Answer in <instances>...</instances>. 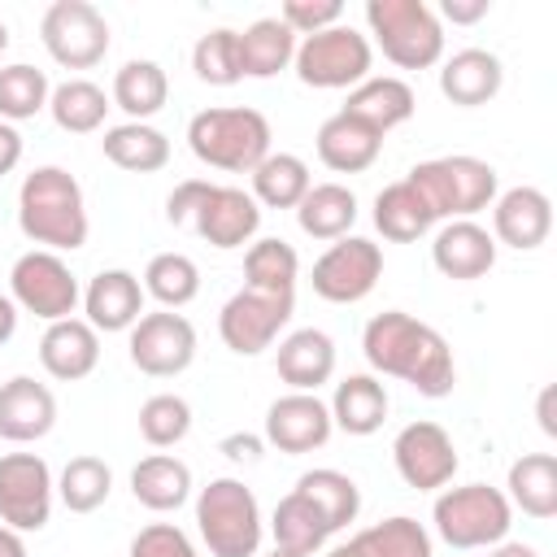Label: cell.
Listing matches in <instances>:
<instances>
[{
    "label": "cell",
    "instance_id": "6da1fadb",
    "mask_svg": "<svg viewBox=\"0 0 557 557\" xmlns=\"http://www.w3.org/2000/svg\"><path fill=\"white\" fill-rule=\"evenodd\" d=\"M361 352L379 374L405 379L418 396H431V400L448 396L453 383H457V366H453L448 339L435 326H426V322H418L413 313H400V309L374 313L366 322Z\"/></svg>",
    "mask_w": 557,
    "mask_h": 557
},
{
    "label": "cell",
    "instance_id": "7a4b0ae2",
    "mask_svg": "<svg viewBox=\"0 0 557 557\" xmlns=\"http://www.w3.org/2000/svg\"><path fill=\"white\" fill-rule=\"evenodd\" d=\"M17 226L44 252H74L87 244V205L83 187L61 165H39L22 178L17 191Z\"/></svg>",
    "mask_w": 557,
    "mask_h": 557
},
{
    "label": "cell",
    "instance_id": "3957f363",
    "mask_svg": "<svg viewBox=\"0 0 557 557\" xmlns=\"http://www.w3.org/2000/svg\"><path fill=\"white\" fill-rule=\"evenodd\" d=\"M187 148L213 170L252 174L270 157V122L248 104L205 109L187 122Z\"/></svg>",
    "mask_w": 557,
    "mask_h": 557
},
{
    "label": "cell",
    "instance_id": "277c9868",
    "mask_svg": "<svg viewBox=\"0 0 557 557\" xmlns=\"http://www.w3.org/2000/svg\"><path fill=\"white\" fill-rule=\"evenodd\" d=\"M370 35L400 70H431L444 57V26L422 0H366Z\"/></svg>",
    "mask_w": 557,
    "mask_h": 557
},
{
    "label": "cell",
    "instance_id": "5b68a950",
    "mask_svg": "<svg viewBox=\"0 0 557 557\" xmlns=\"http://www.w3.org/2000/svg\"><path fill=\"white\" fill-rule=\"evenodd\" d=\"M409 183L418 187V196L426 200L431 218H474L479 209H487L496 200V170L479 157H435L409 170Z\"/></svg>",
    "mask_w": 557,
    "mask_h": 557
},
{
    "label": "cell",
    "instance_id": "8992f818",
    "mask_svg": "<svg viewBox=\"0 0 557 557\" xmlns=\"http://www.w3.org/2000/svg\"><path fill=\"white\" fill-rule=\"evenodd\" d=\"M431 518H435V531L448 548H492V544H505L509 522H513V505L505 500L500 487L466 483V487L440 492Z\"/></svg>",
    "mask_w": 557,
    "mask_h": 557
},
{
    "label": "cell",
    "instance_id": "52a82bcc",
    "mask_svg": "<svg viewBox=\"0 0 557 557\" xmlns=\"http://www.w3.org/2000/svg\"><path fill=\"white\" fill-rule=\"evenodd\" d=\"M196 527L213 557H257L261 509L239 479H213L196 496Z\"/></svg>",
    "mask_w": 557,
    "mask_h": 557
},
{
    "label": "cell",
    "instance_id": "ba28073f",
    "mask_svg": "<svg viewBox=\"0 0 557 557\" xmlns=\"http://www.w3.org/2000/svg\"><path fill=\"white\" fill-rule=\"evenodd\" d=\"M296 78L305 87H322V91H335V87H357L370 78V39L352 26H326L318 35H305L296 44Z\"/></svg>",
    "mask_w": 557,
    "mask_h": 557
},
{
    "label": "cell",
    "instance_id": "9c48e42d",
    "mask_svg": "<svg viewBox=\"0 0 557 557\" xmlns=\"http://www.w3.org/2000/svg\"><path fill=\"white\" fill-rule=\"evenodd\" d=\"M39 39L57 65L91 70L109 52V22L91 0H52L39 22Z\"/></svg>",
    "mask_w": 557,
    "mask_h": 557
},
{
    "label": "cell",
    "instance_id": "30bf717a",
    "mask_svg": "<svg viewBox=\"0 0 557 557\" xmlns=\"http://www.w3.org/2000/svg\"><path fill=\"white\" fill-rule=\"evenodd\" d=\"M9 292H13L17 309H26L44 322H61L78 305V278L70 274V265L57 252H44V248H30L13 261Z\"/></svg>",
    "mask_w": 557,
    "mask_h": 557
},
{
    "label": "cell",
    "instance_id": "8fae6325",
    "mask_svg": "<svg viewBox=\"0 0 557 557\" xmlns=\"http://www.w3.org/2000/svg\"><path fill=\"white\" fill-rule=\"evenodd\" d=\"M292 292H257V287H244V292H235L226 305H222V313H218V335H222V344L231 348V352H239V357H257V352H265L274 339H278V331L292 322Z\"/></svg>",
    "mask_w": 557,
    "mask_h": 557
},
{
    "label": "cell",
    "instance_id": "7c38bea8",
    "mask_svg": "<svg viewBox=\"0 0 557 557\" xmlns=\"http://www.w3.org/2000/svg\"><path fill=\"white\" fill-rule=\"evenodd\" d=\"M379 274H383V252H379V244H370V239H361V235H344V239H335V244L313 261L309 283H313V292H318L322 300H331V305H357V300H366V296L374 292Z\"/></svg>",
    "mask_w": 557,
    "mask_h": 557
},
{
    "label": "cell",
    "instance_id": "4fadbf2b",
    "mask_svg": "<svg viewBox=\"0 0 557 557\" xmlns=\"http://www.w3.org/2000/svg\"><path fill=\"white\" fill-rule=\"evenodd\" d=\"M52 470L35 453L0 457V522L13 531H44L52 518Z\"/></svg>",
    "mask_w": 557,
    "mask_h": 557
},
{
    "label": "cell",
    "instance_id": "5bb4252c",
    "mask_svg": "<svg viewBox=\"0 0 557 557\" xmlns=\"http://www.w3.org/2000/svg\"><path fill=\"white\" fill-rule=\"evenodd\" d=\"M392 461H396V474L413 487V492H435V487H448L453 474H457V448H453V435L440 426V422H409L396 440H392Z\"/></svg>",
    "mask_w": 557,
    "mask_h": 557
},
{
    "label": "cell",
    "instance_id": "9a60e30c",
    "mask_svg": "<svg viewBox=\"0 0 557 557\" xmlns=\"http://www.w3.org/2000/svg\"><path fill=\"white\" fill-rule=\"evenodd\" d=\"M131 361L144 370V374H152V379H174V374H183L187 366H191V357H196V331H191V322L183 318V313H170V309H161V313H144L135 326H131Z\"/></svg>",
    "mask_w": 557,
    "mask_h": 557
},
{
    "label": "cell",
    "instance_id": "2e32d148",
    "mask_svg": "<svg viewBox=\"0 0 557 557\" xmlns=\"http://www.w3.org/2000/svg\"><path fill=\"white\" fill-rule=\"evenodd\" d=\"M335 422H331V409L313 396V392H287L278 396L270 409H265V440L287 453V457H300V453H313L331 440Z\"/></svg>",
    "mask_w": 557,
    "mask_h": 557
},
{
    "label": "cell",
    "instance_id": "e0dca14e",
    "mask_svg": "<svg viewBox=\"0 0 557 557\" xmlns=\"http://www.w3.org/2000/svg\"><path fill=\"white\" fill-rule=\"evenodd\" d=\"M191 226H196V235L205 244H213L222 252L226 248H244L257 235V226H261V205L244 187H218L213 183L209 196L200 200Z\"/></svg>",
    "mask_w": 557,
    "mask_h": 557
},
{
    "label": "cell",
    "instance_id": "ac0fdd59",
    "mask_svg": "<svg viewBox=\"0 0 557 557\" xmlns=\"http://www.w3.org/2000/svg\"><path fill=\"white\" fill-rule=\"evenodd\" d=\"M52 422H57V396L44 383H35L30 374L0 383V440L30 444L44 440Z\"/></svg>",
    "mask_w": 557,
    "mask_h": 557
},
{
    "label": "cell",
    "instance_id": "d6986e66",
    "mask_svg": "<svg viewBox=\"0 0 557 557\" xmlns=\"http://www.w3.org/2000/svg\"><path fill=\"white\" fill-rule=\"evenodd\" d=\"M492 226H496L500 244H509L518 252H531L553 231V205L540 187H509L505 196L492 200Z\"/></svg>",
    "mask_w": 557,
    "mask_h": 557
},
{
    "label": "cell",
    "instance_id": "ffe728a7",
    "mask_svg": "<svg viewBox=\"0 0 557 557\" xmlns=\"http://www.w3.org/2000/svg\"><path fill=\"white\" fill-rule=\"evenodd\" d=\"M91 331H131L144 318V283L131 270H100L83 292Z\"/></svg>",
    "mask_w": 557,
    "mask_h": 557
},
{
    "label": "cell",
    "instance_id": "44dd1931",
    "mask_svg": "<svg viewBox=\"0 0 557 557\" xmlns=\"http://www.w3.org/2000/svg\"><path fill=\"white\" fill-rule=\"evenodd\" d=\"M431 261H435V270H440L444 278L470 283V278H483V274L496 265V239H492L479 222L461 218V222H448V226L435 235Z\"/></svg>",
    "mask_w": 557,
    "mask_h": 557
},
{
    "label": "cell",
    "instance_id": "7402d4cb",
    "mask_svg": "<svg viewBox=\"0 0 557 557\" xmlns=\"http://www.w3.org/2000/svg\"><path fill=\"white\" fill-rule=\"evenodd\" d=\"M39 361L52 379L61 383H78L96 370L100 361V335L87 326V318H61L48 322L44 339H39Z\"/></svg>",
    "mask_w": 557,
    "mask_h": 557
},
{
    "label": "cell",
    "instance_id": "603a6c76",
    "mask_svg": "<svg viewBox=\"0 0 557 557\" xmlns=\"http://www.w3.org/2000/svg\"><path fill=\"white\" fill-rule=\"evenodd\" d=\"M379 148H383V135H374L366 122L348 117L344 109L331 113L318 126V157L335 174H361V170H370L379 161Z\"/></svg>",
    "mask_w": 557,
    "mask_h": 557
},
{
    "label": "cell",
    "instance_id": "cb8c5ba5",
    "mask_svg": "<svg viewBox=\"0 0 557 557\" xmlns=\"http://www.w3.org/2000/svg\"><path fill=\"white\" fill-rule=\"evenodd\" d=\"M505 83V70H500V57L487 52V48H461L444 61L440 70V91L461 104V109H474V104H487Z\"/></svg>",
    "mask_w": 557,
    "mask_h": 557
},
{
    "label": "cell",
    "instance_id": "d4e9b609",
    "mask_svg": "<svg viewBox=\"0 0 557 557\" xmlns=\"http://www.w3.org/2000/svg\"><path fill=\"white\" fill-rule=\"evenodd\" d=\"M331 374H335V344L326 331L305 326L278 344V379L292 392H318Z\"/></svg>",
    "mask_w": 557,
    "mask_h": 557
},
{
    "label": "cell",
    "instance_id": "484cf974",
    "mask_svg": "<svg viewBox=\"0 0 557 557\" xmlns=\"http://www.w3.org/2000/svg\"><path fill=\"white\" fill-rule=\"evenodd\" d=\"M344 113L366 122L374 135H387L392 126L413 117V87L405 78H387V74L383 78H366V83H357L348 91Z\"/></svg>",
    "mask_w": 557,
    "mask_h": 557
},
{
    "label": "cell",
    "instance_id": "4316f807",
    "mask_svg": "<svg viewBox=\"0 0 557 557\" xmlns=\"http://www.w3.org/2000/svg\"><path fill=\"white\" fill-rule=\"evenodd\" d=\"M326 557H431V535L422 522L396 513L366 531H357L348 544L331 548Z\"/></svg>",
    "mask_w": 557,
    "mask_h": 557
},
{
    "label": "cell",
    "instance_id": "83f0119b",
    "mask_svg": "<svg viewBox=\"0 0 557 557\" xmlns=\"http://www.w3.org/2000/svg\"><path fill=\"white\" fill-rule=\"evenodd\" d=\"M331 422L348 435H374L387 418V387L374 374H348L344 383H335L331 396Z\"/></svg>",
    "mask_w": 557,
    "mask_h": 557
},
{
    "label": "cell",
    "instance_id": "f1b7e54d",
    "mask_svg": "<svg viewBox=\"0 0 557 557\" xmlns=\"http://www.w3.org/2000/svg\"><path fill=\"white\" fill-rule=\"evenodd\" d=\"M131 492L144 509L170 513L191 496V470H187V461H178L170 453H152L131 470Z\"/></svg>",
    "mask_w": 557,
    "mask_h": 557
},
{
    "label": "cell",
    "instance_id": "f546056e",
    "mask_svg": "<svg viewBox=\"0 0 557 557\" xmlns=\"http://www.w3.org/2000/svg\"><path fill=\"white\" fill-rule=\"evenodd\" d=\"M505 500L518 505L527 518L548 522L557 513V457L553 453H527L509 466Z\"/></svg>",
    "mask_w": 557,
    "mask_h": 557
},
{
    "label": "cell",
    "instance_id": "4dcf8cb0",
    "mask_svg": "<svg viewBox=\"0 0 557 557\" xmlns=\"http://www.w3.org/2000/svg\"><path fill=\"white\" fill-rule=\"evenodd\" d=\"M374 226L392 244H413V239H422L435 226V218H431L426 200L418 196V187L409 178H400V183H387L374 196Z\"/></svg>",
    "mask_w": 557,
    "mask_h": 557
},
{
    "label": "cell",
    "instance_id": "1f68e13d",
    "mask_svg": "<svg viewBox=\"0 0 557 557\" xmlns=\"http://www.w3.org/2000/svg\"><path fill=\"white\" fill-rule=\"evenodd\" d=\"M235 44H239V74L244 78H270L278 70H287L296 57V35L278 17H257L244 35H235Z\"/></svg>",
    "mask_w": 557,
    "mask_h": 557
},
{
    "label": "cell",
    "instance_id": "d6a6232c",
    "mask_svg": "<svg viewBox=\"0 0 557 557\" xmlns=\"http://www.w3.org/2000/svg\"><path fill=\"white\" fill-rule=\"evenodd\" d=\"M296 222L313 239H344L348 226L357 222V196L344 183H318L296 205Z\"/></svg>",
    "mask_w": 557,
    "mask_h": 557
},
{
    "label": "cell",
    "instance_id": "836d02e7",
    "mask_svg": "<svg viewBox=\"0 0 557 557\" xmlns=\"http://www.w3.org/2000/svg\"><path fill=\"white\" fill-rule=\"evenodd\" d=\"M100 144H104V157L117 170H131V174H152V170H161L170 161V139L148 122L109 126Z\"/></svg>",
    "mask_w": 557,
    "mask_h": 557
},
{
    "label": "cell",
    "instance_id": "e575fe53",
    "mask_svg": "<svg viewBox=\"0 0 557 557\" xmlns=\"http://www.w3.org/2000/svg\"><path fill=\"white\" fill-rule=\"evenodd\" d=\"M296 492L322 513V522H326L331 535L344 531V527L357 518V509H361L357 483H352L348 474H339V470H305V474L296 479Z\"/></svg>",
    "mask_w": 557,
    "mask_h": 557
},
{
    "label": "cell",
    "instance_id": "d590c367",
    "mask_svg": "<svg viewBox=\"0 0 557 557\" xmlns=\"http://www.w3.org/2000/svg\"><path fill=\"white\" fill-rule=\"evenodd\" d=\"M165 96H170V78L157 61H126L113 74V104L122 113H131V122H144V117L161 113Z\"/></svg>",
    "mask_w": 557,
    "mask_h": 557
},
{
    "label": "cell",
    "instance_id": "8d00e7d4",
    "mask_svg": "<svg viewBox=\"0 0 557 557\" xmlns=\"http://www.w3.org/2000/svg\"><path fill=\"white\" fill-rule=\"evenodd\" d=\"M309 165L296 152H270L257 170H252V200L270 205V209H296L309 191Z\"/></svg>",
    "mask_w": 557,
    "mask_h": 557
},
{
    "label": "cell",
    "instance_id": "74e56055",
    "mask_svg": "<svg viewBox=\"0 0 557 557\" xmlns=\"http://www.w3.org/2000/svg\"><path fill=\"white\" fill-rule=\"evenodd\" d=\"M48 113H52V122H57L61 131H70V135H91V131H100V122H104V113H109V96H104V87H96L91 78H70V83L52 87Z\"/></svg>",
    "mask_w": 557,
    "mask_h": 557
},
{
    "label": "cell",
    "instance_id": "f35d334b",
    "mask_svg": "<svg viewBox=\"0 0 557 557\" xmlns=\"http://www.w3.org/2000/svg\"><path fill=\"white\" fill-rule=\"evenodd\" d=\"M270 531H274V548H287V553H300V557H313L326 544V535H331L326 522H322V513L300 492H287L274 505Z\"/></svg>",
    "mask_w": 557,
    "mask_h": 557
},
{
    "label": "cell",
    "instance_id": "ab89813d",
    "mask_svg": "<svg viewBox=\"0 0 557 557\" xmlns=\"http://www.w3.org/2000/svg\"><path fill=\"white\" fill-rule=\"evenodd\" d=\"M196 292H200V270H196L191 257H183V252H157L148 261V270H144V296L161 300L165 309H183V305L196 300Z\"/></svg>",
    "mask_w": 557,
    "mask_h": 557
},
{
    "label": "cell",
    "instance_id": "60d3db41",
    "mask_svg": "<svg viewBox=\"0 0 557 557\" xmlns=\"http://www.w3.org/2000/svg\"><path fill=\"white\" fill-rule=\"evenodd\" d=\"M109 492H113V470H109L100 457H91V453L74 457V461L61 470V479H57V496H61V505H65L70 513H91V509H100V505L109 500Z\"/></svg>",
    "mask_w": 557,
    "mask_h": 557
},
{
    "label": "cell",
    "instance_id": "b9f144b4",
    "mask_svg": "<svg viewBox=\"0 0 557 557\" xmlns=\"http://www.w3.org/2000/svg\"><path fill=\"white\" fill-rule=\"evenodd\" d=\"M300 257L287 239H257L244 257V278L257 292H296Z\"/></svg>",
    "mask_w": 557,
    "mask_h": 557
},
{
    "label": "cell",
    "instance_id": "7bdbcfd3",
    "mask_svg": "<svg viewBox=\"0 0 557 557\" xmlns=\"http://www.w3.org/2000/svg\"><path fill=\"white\" fill-rule=\"evenodd\" d=\"M48 96H52V87H48L44 70H35L26 61L0 70V122L13 126V122L35 117L39 109H48Z\"/></svg>",
    "mask_w": 557,
    "mask_h": 557
},
{
    "label": "cell",
    "instance_id": "ee69618b",
    "mask_svg": "<svg viewBox=\"0 0 557 557\" xmlns=\"http://www.w3.org/2000/svg\"><path fill=\"white\" fill-rule=\"evenodd\" d=\"M235 35H239V30L218 26V30H209V35L196 39V48H191V70H196L200 83H209V87H231V83L244 78V74H239V44H235Z\"/></svg>",
    "mask_w": 557,
    "mask_h": 557
},
{
    "label": "cell",
    "instance_id": "f6af8a7d",
    "mask_svg": "<svg viewBox=\"0 0 557 557\" xmlns=\"http://www.w3.org/2000/svg\"><path fill=\"white\" fill-rule=\"evenodd\" d=\"M191 431V405L174 392H161V396H148L139 405V435L152 444V448H170L178 444L183 435Z\"/></svg>",
    "mask_w": 557,
    "mask_h": 557
},
{
    "label": "cell",
    "instance_id": "bcb514c9",
    "mask_svg": "<svg viewBox=\"0 0 557 557\" xmlns=\"http://www.w3.org/2000/svg\"><path fill=\"white\" fill-rule=\"evenodd\" d=\"M344 17V4L339 0H287L278 22L292 30V35H318L326 26H339Z\"/></svg>",
    "mask_w": 557,
    "mask_h": 557
},
{
    "label": "cell",
    "instance_id": "7dc6e473",
    "mask_svg": "<svg viewBox=\"0 0 557 557\" xmlns=\"http://www.w3.org/2000/svg\"><path fill=\"white\" fill-rule=\"evenodd\" d=\"M131 557H200V553L174 522H152L131 540Z\"/></svg>",
    "mask_w": 557,
    "mask_h": 557
},
{
    "label": "cell",
    "instance_id": "c3c4849f",
    "mask_svg": "<svg viewBox=\"0 0 557 557\" xmlns=\"http://www.w3.org/2000/svg\"><path fill=\"white\" fill-rule=\"evenodd\" d=\"M209 178H183L170 196H165V218L174 222V226H191V218H196V209H200V200L209 196Z\"/></svg>",
    "mask_w": 557,
    "mask_h": 557
},
{
    "label": "cell",
    "instance_id": "681fc988",
    "mask_svg": "<svg viewBox=\"0 0 557 557\" xmlns=\"http://www.w3.org/2000/svg\"><path fill=\"white\" fill-rule=\"evenodd\" d=\"M440 13H444L448 22H457V26H470V22L487 17V0H444Z\"/></svg>",
    "mask_w": 557,
    "mask_h": 557
},
{
    "label": "cell",
    "instance_id": "f907efd6",
    "mask_svg": "<svg viewBox=\"0 0 557 557\" xmlns=\"http://www.w3.org/2000/svg\"><path fill=\"white\" fill-rule=\"evenodd\" d=\"M17 161H22V135H17L9 122H0V178H4Z\"/></svg>",
    "mask_w": 557,
    "mask_h": 557
},
{
    "label": "cell",
    "instance_id": "816d5d0a",
    "mask_svg": "<svg viewBox=\"0 0 557 557\" xmlns=\"http://www.w3.org/2000/svg\"><path fill=\"white\" fill-rule=\"evenodd\" d=\"M222 453H226L231 461H257V457H261V440H257V435H226V440H222Z\"/></svg>",
    "mask_w": 557,
    "mask_h": 557
},
{
    "label": "cell",
    "instance_id": "f5cc1de1",
    "mask_svg": "<svg viewBox=\"0 0 557 557\" xmlns=\"http://www.w3.org/2000/svg\"><path fill=\"white\" fill-rule=\"evenodd\" d=\"M13 331H17V305L13 296H0V344H9Z\"/></svg>",
    "mask_w": 557,
    "mask_h": 557
},
{
    "label": "cell",
    "instance_id": "db71d44e",
    "mask_svg": "<svg viewBox=\"0 0 557 557\" xmlns=\"http://www.w3.org/2000/svg\"><path fill=\"white\" fill-rule=\"evenodd\" d=\"M0 557H30V553H26V540H22V531H13V527H0Z\"/></svg>",
    "mask_w": 557,
    "mask_h": 557
},
{
    "label": "cell",
    "instance_id": "11a10c76",
    "mask_svg": "<svg viewBox=\"0 0 557 557\" xmlns=\"http://www.w3.org/2000/svg\"><path fill=\"white\" fill-rule=\"evenodd\" d=\"M540 426H544L548 435H557V422H553V387L540 392Z\"/></svg>",
    "mask_w": 557,
    "mask_h": 557
},
{
    "label": "cell",
    "instance_id": "9f6ffc18",
    "mask_svg": "<svg viewBox=\"0 0 557 557\" xmlns=\"http://www.w3.org/2000/svg\"><path fill=\"white\" fill-rule=\"evenodd\" d=\"M487 557H540L531 544H496Z\"/></svg>",
    "mask_w": 557,
    "mask_h": 557
},
{
    "label": "cell",
    "instance_id": "6f0895ef",
    "mask_svg": "<svg viewBox=\"0 0 557 557\" xmlns=\"http://www.w3.org/2000/svg\"><path fill=\"white\" fill-rule=\"evenodd\" d=\"M4 48H9V26L0 22V52H4Z\"/></svg>",
    "mask_w": 557,
    "mask_h": 557
},
{
    "label": "cell",
    "instance_id": "680465c9",
    "mask_svg": "<svg viewBox=\"0 0 557 557\" xmlns=\"http://www.w3.org/2000/svg\"><path fill=\"white\" fill-rule=\"evenodd\" d=\"M270 557H300V553H287V548H274Z\"/></svg>",
    "mask_w": 557,
    "mask_h": 557
}]
</instances>
